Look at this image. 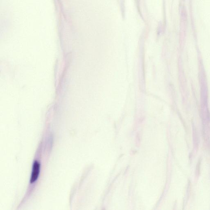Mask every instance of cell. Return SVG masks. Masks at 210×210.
<instances>
[{
  "label": "cell",
  "mask_w": 210,
  "mask_h": 210,
  "mask_svg": "<svg viewBox=\"0 0 210 210\" xmlns=\"http://www.w3.org/2000/svg\"><path fill=\"white\" fill-rule=\"evenodd\" d=\"M40 170V164L37 160H35L33 165L30 183H33L36 181L38 179Z\"/></svg>",
  "instance_id": "1"
},
{
  "label": "cell",
  "mask_w": 210,
  "mask_h": 210,
  "mask_svg": "<svg viewBox=\"0 0 210 210\" xmlns=\"http://www.w3.org/2000/svg\"><path fill=\"white\" fill-rule=\"evenodd\" d=\"M121 10L122 11V14L123 16H124V14H125V5H124V3H125V0H121Z\"/></svg>",
  "instance_id": "2"
},
{
  "label": "cell",
  "mask_w": 210,
  "mask_h": 210,
  "mask_svg": "<svg viewBox=\"0 0 210 210\" xmlns=\"http://www.w3.org/2000/svg\"><path fill=\"white\" fill-rule=\"evenodd\" d=\"M136 3L137 4V6H138V8H139V0H136Z\"/></svg>",
  "instance_id": "3"
}]
</instances>
